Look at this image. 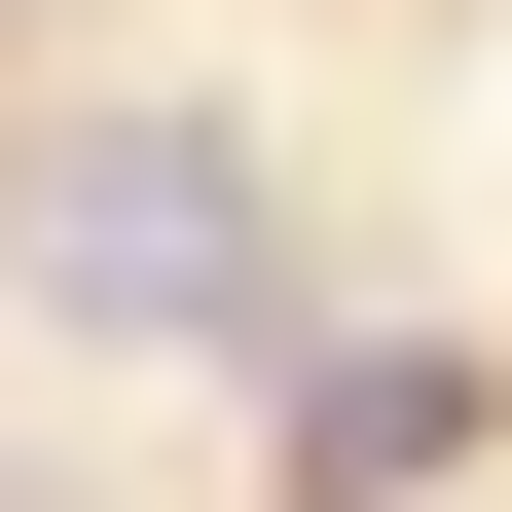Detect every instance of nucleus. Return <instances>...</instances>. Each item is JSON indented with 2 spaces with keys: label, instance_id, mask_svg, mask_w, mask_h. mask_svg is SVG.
Masks as SVG:
<instances>
[{
  "label": "nucleus",
  "instance_id": "nucleus-1",
  "mask_svg": "<svg viewBox=\"0 0 512 512\" xmlns=\"http://www.w3.org/2000/svg\"><path fill=\"white\" fill-rule=\"evenodd\" d=\"M0 293L37 330H110V366H293V183H256V110H37L0 147Z\"/></svg>",
  "mask_w": 512,
  "mask_h": 512
},
{
  "label": "nucleus",
  "instance_id": "nucleus-2",
  "mask_svg": "<svg viewBox=\"0 0 512 512\" xmlns=\"http://www.w3.org/2000/svg\"><path fill=\"white\" fill-rule=\"evenodd\" d=\"M476 403H512L476 330H293V366H256V476H293V512H439Z\"/></svg>",
  "mask_w": 512,
  "mask_h": 512
}]
</instances>
